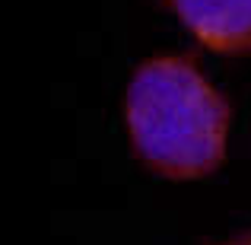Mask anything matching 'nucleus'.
<instances>
[{"label":"nucleus","instance_id":"f257e3e1","mask_svg":"<svg viewBox=\"0 0 251 245\" xmlns=\"http://www.w3.org/2000/svg\"><path fill=\"white\" fill-rule=\"evenodd\" d=\"M124 118L137 156L166 178H201L226 156L229 105L188 57H150L134 70Z\"/></svg>","mask_w":251,"mask_h":245},{"label":"nucleus","instance_id":"f03ea898","mask_svg":"<svg viewBox=\"0 0 251 245\" xmlns=\"http://www.w3.org/2000/svg\"><path fill=\"white\" fill-rule=\"evenodd\" d=\"M191 35L220 54H251V0H166Z\"/></svg>","mask_w":251,"mask_h":245},{"label":"nucleus","instance_id":"7ed1b4c3","mask_svg":"<svg viewBox=\"0 0 251 245\" xmlns=\"http://www.w3.org/2000/svg\"><path fill=\"white\" fill-rule=\"evenodd\" d=\"M223 245H251V233H242V236H235V239H229Z\"/></svg>","mask_w":251,"mask_h":245}]
</instances>
